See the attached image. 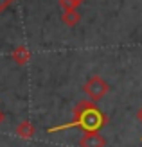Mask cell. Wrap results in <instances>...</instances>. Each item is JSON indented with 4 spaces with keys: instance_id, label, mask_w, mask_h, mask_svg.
<instances>
[{
    "instance_id": "cell-1",
    "label": "cell",
    "mask_w": 142,
    "mask_h": 147,
    "mask_svg": "<svg viewBox=\"0 0 142 147\" xmlns=\"http://www.w3.org/2000/svg\"><path fill=\"white\" fill-rule=\"evenodd\" d=\"M74 119L67 124H61V126H52L47 129V133H58V131H65V129H81L83 133L86 131H101L104 126H108V115L101 111L99 106L95 104L90 99H83L79 100L76 106L72 108Z\"/></svg>"
},
{
    "instance_id": "cell-11",
    "label": "cell",
    "mask_w": 142,
    "mask_h": 147,
    "mask_svg": "<svg viewBox=\"0 0 142 147\" xmlns=\"http://www.w3.org/2000/svg\"><path fill=\"white\" fill-rule=\"evenodd\" d=\"M140 140H142V136H140Z\"/></svg>"
},
{
    "instance_id": "cell-5",
    "label": "cell",
    "mask_w": 142,
    "mask_h": 147,
    "mask_svg": "<svg viewBox=\"0 0 142 147\" xmlns=\"http://www.w3.org/2000/svg\"><path fill=\"white\" fill-rule=\"evenodd\" d=\"M16 135L24 140H29L36 135V126L31 122V120H22L18 126H16Z\"/></svg>"
},
{
    "instance_id": "cell-7",
    "label": "cell",
    "mask_w": 142,
    "mask_h": 147,
    "mask_svg": "<svg viewBox=\"0 0 142 147\" xmlns=\"http://www.w3.org/2000/svg\"><path fill=\"white\" fill-rule=\"evenodd\" d=\"M85 0H59V7L65 11V9H77V7L83 4Z\"/></svg>"
},
{
    "instance_id": "cell-2",
    "label": "cell",
    "mask_w": 142,
    "mask_h": 147,
    "mask_svg": "<svg viewBox=\"0 0 142 147\" xmlns=\"http://www.w3.org/2000/svg\"><path fill=\"white\" fill-rule=\"evenodd\" d=\"M83 92H85V95H86L90 100L99 102L104 95L110 92V84H108L101 76H92V77L86 79V83H85V86H83Z\"/></svg>"
},
{
    "instance_id": "cell-10",
    "label": "cell",
    "mask_w": 142,
    "mask_h": 147,
    "mask_svg": "<svg viewBox=\"0 0 142 147\" xmlns=\"http://www.w3.org/2000/svg\"><path fill=\"white\" fill-rule=\"evenodd\" d=\"M137 120H139V122L142 124V108H140L139 111H137Z\"/></svg>"
},
{
    "instance_id": "cell-8",
    "label": "cell",
    "mask_w": 142,
    "mask_h": 147,
    "mask_svg": "<svg viewBox=\"0 0 142 147\" xmlns=\"http://www.w3.org/2000/svg\"><path fill=\"white\" fill-rule=\"evenodd\" d=\"M11 2H13V0H0V13H2V11H5L7 7L11 5Z\"/></svg>"
},
{
    "instance_id": "cell-4",
    "label": "cell",
    "mask_w": 142,
    "mask_h": 147,
    "mask_svg": "<svg viewBox=\"0 0 142 147\" xmlns=\"http://www.w3.org/2000/svg\"><path fill=\"white\" fill-rule=\"evenodd\" d=\"M11 57H13V61L20 65V67H24V65H27L29 61H31V50H29V47L25 45H18V47H14L13 49V52H11Z\"/></svg>"
},
{
    "instance_id": "cell-9",
    "label": "cell",
    "mask_w": 142,
    "mask_h": 147,
    "mask_svg": "<svg viewBox=\"0 0 142 147\" xmlns=\"http://www.w3.org/2000/svg\"><path fill=\"white\" fill-rule=\"evenodd\" d=\"M4 120H5V113L2 111V109H0V126L4 124Z\"/></svg>"
},
{
    "instance_id": "cell-6",
    "label": "cell",
    "mask_w": 142,
    "mask_h": 147,
    "mask_svg": "<svg viewBox=\"0 0 142 147\" xmlns=\"http://www.w3.org/2000/svg\"><path fill=\"white\" fill-rule=\"evenodd\" d=\"M61 22L67 27H76L81 22V13L77 9H65L61 14Z\"/></svg>"
},
{
    "instance_id": "cell-3",
    "label": "cell",
    "mask_w": 142,
    "mask_h": 147,
    "mask_svg": "<svg viewBox=\"0 0 142 147\" xmlns=\"http://www.w3.org/2000/svg\"><path fill=\"white\" fill-rule=\"evenodd\" d=\"M79 147H106V138L99 131H86L79 138Z\"/></svg>"
}]
</instances>
